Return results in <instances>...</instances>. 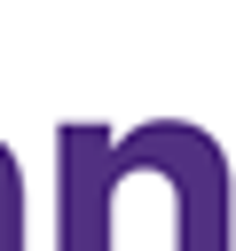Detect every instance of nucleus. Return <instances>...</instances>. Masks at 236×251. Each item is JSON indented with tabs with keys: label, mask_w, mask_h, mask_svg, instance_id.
Returning a JSON list of instances; mask_svg holds the SVG:
<instances>
[{
	"label": "nucleus",
	"mask_w": 236,
	"mask_h": 251,
	"mask_svg": "<svg viewBox=\"0 0 236 251\" xmlns=\"http://www.w3.org/2000/svg\"><path fill=\"white\" fill-rule=\"evenodd\" d=\"M118 133L94 118L55 126V251H118Z\"/></svg>",
	"instance_id": "f257e3e1"
},
{
	"label": "nucleus",
	"mask_w": 236,
	"mask_h": 251,
	"mask_svg": "<svg viewBox=\"0 0 236 251\" xmlns=\"http://www.w3.org/2000/svg\"><path fill=\"white\" fill-rule=\"evenodd\" d=\"M157 149L173 188V251H236V188L220 141L189 118H157Z\"/></svg>",
	"instance_id": "f03ea898"
},
{
	"label": "nucleus",
	"mask_w": 236,
	"mask_h": 251,
	"mask_svg": "<svg viewBox=\"0 0 236 251\" xmlns=\"http://www.w3.org/2000/svg\"><path fill=\"white\" fill-rule=\"evenodd\" d=\"M0 251H24V173L8 141H0Z\"/></svg>",
	"instance_id": "7ed1b4c3"
}]
</instances>
